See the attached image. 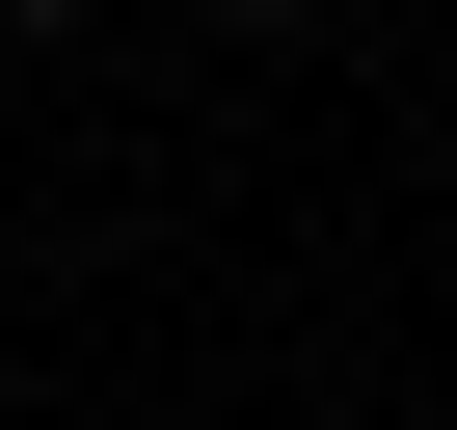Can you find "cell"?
<instances>
[{
    "label": "cell",
    "instance_id": "6da1fadb",
    "mask_svg": "<svg viewBox=\"0 0 457 430\" xmlns=\"http://www.w3.org/2000/svg\"><path fill=\"white\" fill-rule=\"evenodd\" d=\"M0 28H81V0H0Z\"/></svg>",
    "mask_w": 457,
    "mask_h": 430
},
{
    "label": "cell",
    "instance_id": "7a4b0ae2",
    "mask_svg": "<svg viewBox=\"0 0 457 430\" xmlns=\"http://www.w3.org/2000/svg\"><path fill=\"white\" fill-rule=\"evenodd\" d=\"M243 28H323V0H243Z\"/></svg>",
    "mask_w": 457,
    "mask_h": 430
}]
</instances>
